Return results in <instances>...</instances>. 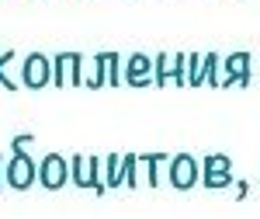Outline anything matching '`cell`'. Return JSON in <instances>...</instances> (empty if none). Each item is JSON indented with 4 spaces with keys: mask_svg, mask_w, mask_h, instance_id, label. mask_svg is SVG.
I'll return each instance as SVG.
<instances>
[{
    "mask_svg": "<svg viewBox=\"0 0 260 219\" xmlns=\"http://www.w3.org/2000/svg\"><path fill=\"white\" fill-rule=\"evenodd\" d=\"M4 181H7L11 188L24 191V188H31V184L39 181V163L28 157L24 150H18L14 157L7 160V167H4Z\"/></svg>",
    "mask_w": 260,
    "mask_h": 219,
    "instance_id": "1",
    "label": "cell"
},
{
    "mask_svg": "<svg viewBox=\"0 0 260 219\" xmlns=\"http://www.w3.org/2000/svg\"><path fill=\"white\" fill-rule=\"evenodd\" d=\"M66 181H70V160L62 153H45L39 163V184L49 191H59Z\"/></svg>",
    "mask_w": 260,
    "mask_h": 219,
    "instance_id": "2",
    "label": "cell"
},
{
    "mask_svg": "<svg viewBox=\"0 0 260 219\" xmlns=\"http://www.w3.org/2000/svg\"><path fill=\"white\" fill-rule=\"evenodd\" d=\"M49 80H52V60L42 56V52H28L24 63H21V84L31 87V91H39Z\"/></svg>",
    "mask_w": 260,
    "mask_h": 219,
    "instance_id": "3",
    "label": "cell"
},
{
    "mask_svg": "<svg viewBox=\"0 0 260 219\" xmlns=\"http://www.w3.org/2000/svg\"><path fill=\"white\" fill-rule=\"evenodd\" d=\"M98 157H73L70 160V181H77V188H94V191H104V181L98 178Z\"/></svg>",
    "mask_w": 260,
    "mask_h": 219,
    "instance_id": "4",
    "label": "cell"
},
{
    "mask_svg": "<svg viewBox=\"0 0 260 219\" xmlns=\"http://www.w3.org/2000/svg\"><path fill=\"white\" fill-rule=\"evenodd\" d=\"M70 63H73V52H56L52 56V84L56 87L70 84Z\"/></svg>",
    "mask_w": 260,
    "mask_h": 219,
    "instance_id": "5",
    "label": "cell"
},
{
    "mask_svg": "<svg viewBox=\"0 0 260 219\" xmlns=\"http://www.w3.org/2000/svg\"><path fill=\"white\" fill-rule=\"evenodd\" d=\"M194 181V160L191 157H177L174 160V184L177 188H187Z\"/></svg>",
    "mask_w": 260,
    "mask_h": 219,
    "instance_id": "6",
    "label": "cell"
},
{
    "mask_svg": "<svg viewBox=\"0 0 260 219\" xmlns=\"http://www.w3.org/2000/svg\"><path fill=\"white\" fill-rule=\"evenodd\" d=\"M146 73H149V60H146V56H132L128 66H125V80H132V84H146Z\"/></svg>",
    "mask_w": 260,
    "mask_h": 219,
    "instance_id": "7",
    "label": "cell"
},
{
    "mask_svg": "<svg viewBox=\"0 0 260 219\" xmlns=\"http://www.w3.org/2000/svg\"><path fill=\"white\" fill-rule=\"evenodd\" d=\"M11 60H14V49H7V52H0V87H7V91H18V84H14V80L7 77V73H4V66H7Z\"/></svg>",
    "mask_w": 260,
    "mask_h": 219,
    "instance_id": "8",
    "label": "cell"
},
{
    "mask_svg": "<svg viewBox=\"0 0 260 219\" xmlns=\"http://www.w3.org/2000/svg\"><path fill=\"white\" fill-rule=\"evenodd\" d=\"M94 63H98V73H94V80H87V84H90V87H101L104 77H108V52H98Z\"/></svg>",
    "mask_w": 260,
    "mask_h": 219,
    "instance_id": "9",
    "label": "cell"
},
{
    "mask_svg": "<svg viewBox=\"0 0 260 219\" xmlns=\"http://www.w3.org/2000/svg\"><path fill=\"white\" fill-rule=\"evenodd\" d=\"M108 184H121V160L118 157H108Z\"/></svg>",
    "mask_w": 260,
    "mask_h": 219,
    "instance_id": "10",
    "label": "cell"
},
{
    "mask_svg": "<svg viewBox=\"0 0 260 219\" xmlns=\"http://www.w3.org/2000/svg\"><path fill=\"white\" fill-rule=\"evenodd\" d=\"M121 181H125V184H136V157H132V153L121 160Z\"/></svg>",
    "mask_w": 260,
    "mask_h": 219,
    "instance_id": "11",
    "label": "cell"
},
{
    "mask_svg": "<svg viewBox=\"0 0 260 219\" xmlns=\"http://www.w3.org/2000/svg\"><path fill=\"white\" fill-rule=\"evenodd\" d=\"M108 80H111V84H118V56H115V52H108Z\"/></svg>",
    "mask_w": 260,
    "mask_h": 219,
    "instance_id": "12",
    "label": "cell"
},
{
    "mask_svg": "<svg viewBox=\"0 0 260 219\" xmlns=\"http://www.w3.org/2000/svg\"><path fill=\"white\" fill-rule=\"evenodd\" d=\"M35 140V136H31V132H21V136H14V140H11V150H14V153H18L21 146H24V143H31Z\"/></svg>",
    "mask_w": 260,
    "mask_h": 219,
    "instance_id": "13",
    "label": "cell"
},
{
    "mask_svg": "<svg viewBox=\"0 0 260 219\" xmlns=\"http://www.w3.org/2000/svg\"><path fill=\"white\" fill-rule=\"evenodd\" d=\"M4 167H7V163H4V157H0V184H4Z\"/></svg>",
    "mask_w": 260,
    "mask_h": 219,
    "instance_id": "14",
    "label": "cell"
}]
</instances>
